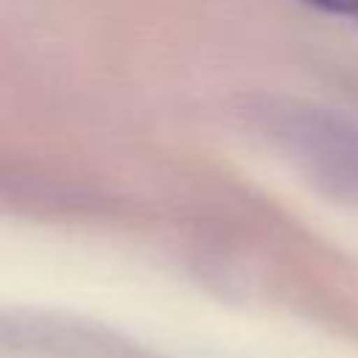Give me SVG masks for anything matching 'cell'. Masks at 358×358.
Listing matches in <instances>:
<instances>
[{
    "label": "cell",
    "mask_w": 358,
    "mask_h": 358,
    "mask_svg": "<svg viewBox=\"0 0 358 358\" xmlns=\"http://www.w3.org/2000/svg\"><path fill=\"white\" fill-rule=\"evenodd\" d=\"M302 3L338 17H358V0H302Z\"/></svg>",
    "instance_id": "cell-1"
}]
</instances>
